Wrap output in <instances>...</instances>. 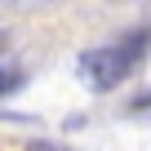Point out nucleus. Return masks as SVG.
I'll return each instance as SVG.
<instances>
[{"mask_svg":"<svg viewBox=\"0 0 151 151\" xmlns=\"http://www.w3.org/2000/svg\"><path fill=\"white\" fill-rule=\"evenodd\" d=\"M133 67H138V62H133L120 45H107V49H89V53H80V71H85V80H89L93 89H116Z\"/></svg>","mask_w":151,"mask_h":151,"instance_id":"1","label":"nucleus"},{"mask_svg":"<svg viewBox=\"0 0 151 151\" xmlns=\"http://www.w3.org/2000/svg\"><path fill=\"white\" fill-rule=\"evenodd\" d=\"M5 45H9V36H5V31H0V53H5Z\"/></svg>","mask_w":151,"mask_h":151,"instance_id":"4","label":"nucleus"},{"mask_svg":"<svg viewBox=\"0 0 151 151\" xmlns=\"http://www.w3.org/2000/svg\"><path fill=\"white\" fill-rule=\"evenodd\" d=\"M27 151H58V147H49V142H27Z\"/></svg>","mask_w":151,"mask_h":151,"instance_id":"3","label":"nucleus"},{"mask_svg":"<svg viewBox=\"0 0 151 151\" xmlns=\"http://www.w3.org/2000/svg\"><path fill=\"white\" fill-rule=\"evenodd\" d=\"M22 80H27V76H22L18 67H5V71H0V93H14V89H22Z\"/></svg>","mask_w":151,"mask_h":151,"instance_id":"2","label":"nucleus"}]
</instances>
